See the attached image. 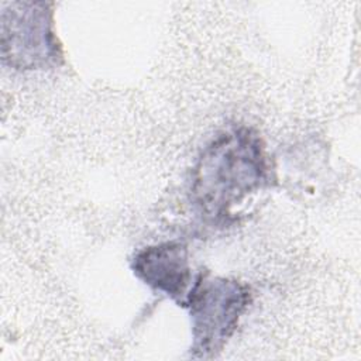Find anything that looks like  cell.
<instances>
[{
	"mask_svg": "<svg viewBox=\"0 0 361 361\" xmlns=\"http://www.w3.org/2000/svg\"><path fill=\"white\" fill-rule=\"evenodd\" d=\"M268 179V162L259 135L235 127L216 137L197 158L192 175V199L213 221L230 217L231 207Z\"/></svg>",
	"mask_w": 361,
	"mask_h": 361,
	"instance_id": "cell-1",
	"label": "cell"
},
{
	"mask_svg": "<svg viewBox=\"0 0 361 361\" xmlns=\"http://www.w3.org/2000/svg\"><path fill=\"white\" fill-rule=\"evenodd\" d=\"M251 303L247 285L200 272L182 303L192 320L193 358H213L226 345Z\"/></svg>",
	"mask_w": 361,
	"mask_h": 361,
	"instance_id": "cell-2",
	"label": "cell"
},
{
	"mask_svg": "<svg viewBox=\"0 0 361 361\" xmlns=\"http://www.w3.org/2000/svg\"><path fill=\"white\" fill-rule=\"evenodd\" d=\"M51 3L14 1L1 7V56L16 69H44L62 56Z\"/></svg>",
	"mask_w": 361,
	"mask_h": 361,
	"instance_id": "cell-3",
	"label": "cell"
},
{
	"mask_svg": "<svg viewBox=\"0 0 361 361\" xmlns=\"http://www.w3.org/2000/svg\"><path fill=\"white\" fill-rule=\"evenodd\" d=\"M131 269L149 288L183 303L192 279L188 247L183 243L166 241L140 250L131 259Z\"/></svg>",
	"mask_w": 361,
	"mask_h": 361,
	"instance_id": "cell-4",
	"label": "cell"
}]
</instances>
